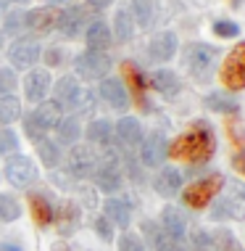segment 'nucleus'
Wrapping results in <instances>:
<instances>
[{"mask_svg": "<svg viewBox=\"0 0 245 251\" xmlns=\"http://www.w3.org/2000/svg\"><path fill=\"white\" fill-rule=\"evenodd\" d=\"M211 153H214V135H211L208 125H203V122L190 127V132L179 135L169 146V156L190 161V164H203V161L211 159Z\"/></svg>", "mask_w": 245, "mask_h": 251, "instance_id": "nucleus-1", "label": "nucleus"}, {"mask_svg": "<svg viewBox=\"0 0 245 251\" xmlns=\"http://www.w3.org/2000/svg\"><path fill=\"white\" fill-rule=\"evenodd\" d=\"M214 220H243L245 217V185L232 182L227 193H222L214 203Z\"/></svg>", "mask_w": 245, "mask_h": 251, "instance_id": "nucleus-2", "label": "nucleus"}, {"mask_svg": "<svg viewBox=\"0 0 245 251\" xmlns=\"http://www.w3.org/2000/svg\"><path fill=\"white\" fill-rule=\"evenodd\" d=\"M222 82L229 90L245 87V43H237V48L229 50V56L222 64Z\"/></svg>", "mask_w": 245, "mask_h": 251, "instance_id": "nucleus-3", "label": "nucleus"}, {"mask_svg": "<svg viewBox=\"0 0 245 251\" xmlns=\"http://www.w3.org/2000/svg\"><path fill=\"white\" fill-rule=\"evenodd\" d=\"M222 188H224V177L222 175H211V177H206V180H200V182H195V185L187 188L185 191V203L193 206V209H203L219 196Z\"/></svg>", "mask_w": 245, "mask_h": 251, "instance_id": "nucleus-4", "label": "nucleus"}, {"mask_svg": "<svg viewBox=\"0 0 245 251\" xmlns=\"http://www.w3.org/2000/svg\"><path fill=\"white\" fill-rule=\"evenodd\" d=\"M216 66V48L206 43H195L187 50V69L193 72L195 79H208Z\"/></svg>", "mask_w": 245, "mask_h": 251, "instance_id": "nucleus-5", "label": "nucleus"}, {"mask_svg": "<svg viewBox=\"0 0 245 251\" xmlns=\"http://www.w3.org/2000/svg\"><path fill=\"white\" fill-rule=\"evenodd\" d=\"M193 246L195 251H240V246H237V241L232 238L229 230H216V233L198 230L193 235Z\"/></svg>", "mask_w": 245, "mask_h": 251, "instance_id": "nucleus-6", "label": "nucleus"}, {"mask_svg": "<svg viewBox=\"0 0 245 251\" xmlns=\"http://www.w3.org/2000/svg\"><path fill=\"white\" fill-rule=\"evenodd\" d=\"M56 103L58 106H69V108H82V106H92V96L90 93H82L79 82L74 77H64L56 85Z\"/></svg>", "mask_w": 245, "mask_h": 251, "instance_id": "nucleus-7", "label": "nucleus"}, {"mask_svg": "<svg viewBox=\"0 0 245 251\" xmlns=\"http://www.w3.org/2000/svg\"><path fill=\"white\" fill-rule=\"evenodd\" d=\"M140 159L145 167H161L163 161L169 159V143H166V135L161 130L151 132L142 143V151H140Z\"/></svg>", "mask_w": 245, "mask_h": 251, "instance_id": "nucleus-8", "label": "nucleus"}, {"mask_svg": "<svg viewBox=\"0 0 245 251\" xmlns=\"http://www.w3.org/2000/svg\"><path fill=\"white\" fill-rule=\"evenodd\" d=\"M77 72L82 74V77L87 79H98V77H106L108 69H111V61H108L106 53L100 50H85L82 56H77Z\"/></svg>", "mask_w": 245, "mask_h": 251, "instance_id": "nucleus-9", "label": "nucleus"}, {"mask_svg": "<svg viewBox=\"0 0 245 251\" xmlns=\"http://www.w3.org/2000/svg\"><path fill=\"white\" fill-rule=\"evenodd\" d=\"M5 177H8L11 185L26 188L37 180V167L26 156H13V159H8V164H5Z\"/></svg>", "mask_w": 245, "mask_h": 251, "instance_id": "nucleus-10", "label": "nucleus"}, {"mask_svg": "<svg viewBox=\"0 0 245 251\" xmlns=\"http://www.w3.org/2000/svg\"><path fill=\"white\" fill-rule=\"evenodd\" d=\"M8 58H11V64L16 66V69H29V66H35L37 58H40V45L35 43V40L22 37V40H16V43L11 45Z\"/></svg>", "mask_w": 245, "mask_h": 251, "instance_id": "nucleus-11", "label": "nucleus"}, {"mask_svg": "<svg viewBox=\"0 0 245 251\" xmlns=\"http://www.w3.org/2000/svg\"><path fill=\"white\" fill-rule=\"evenodd\" d=\"M92 175H95V182H98L106 193L119 191V185H121V169L116 164V159H103L98 167H95Z\"/></svg>", "mask_w": 245, "mask_h": 251, "instance_id": "nucleus-12", "label": "nucleus"}, {"mask_svg": "<svg viewBox=\"0 0 245 251\" xmlns=\"http://www.w3.org/2000/svg\"><path fill=\"white\" fill-rule=\"evenodd\" d=\"M95 156L90 148L85 146H74L69 151V172L74 175V177H87V175L95 172Z\"/></svg>", "mask_w": 245, "mask_h": 251, "instance_id": "nucleus-13", "label": "nucleus"}, {"mask_svg": "<svg viewBox=\"0 0 245 251\" xmlns=\"http://www.w3.org/2000/svg\"><path fill=\"white\" fill-rule=\"evenodd\" d=\"M142 230L148 233V238H151L153 249L156 251H185L179 238H174V235H169L163 227L153 225V222H142Z\"/></svg>", "mask_w": 245, "mask_h": 251, "instance_id": "nucleus-14", "label": "nucleus"}, {"mask_svg": "<svg viewBox=\"0 0 245 251\" xmlns=\"http://www.w3.org/2000/svg\"><path fill=\"white\" fill-rule=\"evenodd\" d=\"M56 26L61 29V35H64V37H77L79 32H82V26H85V8L74 5V8L61 11Z\"/></svg>", "mask_w": 245, "mask_h": 251, "instance_id": "nucleus-15", "label": "nucleus"}, {"mask_svg": "<svg viewBox=\"0 0 245 251\" xmlns=\"http://www.w3.org/2000/svg\"><path fill=\"white\" fill-rule=\"evenodd\" d=\"M47 87H50V74H47V72L35 69V72L26 74V79H24L26 100H35V103H40V100L47 96Z\"/></svg>", "mask_w": 245, "mask_h": 251, "instance_id": "nucleus-16", "label": "nucleus"}, {"mask_svg": "<svg viewBox=\"0 0 245 251\" xmlns=\"http://www.w3.org/2000/svg\"><path fill=\"white\" fill-rule=\"evenodd\" d=\"M58 22V11L53 8H35L29 13H24V26L32 32H50Z\"/></svg>", "mask_w": 245, "mask_h": 251, "instance_id": "nucleus-17", "label": "nucleus"}, {"mask_svg": "<svg viewBox=\"0 0 245 251\" xmlns=\"http://www.w3.org/2000/svg\"><path fill=\"white\" fill-rule=\"evenodd\" d=\"M121 72H124V77H127L129 87H132V98H134V103H137L142 111H148V103H145V79H142L140 69L132 64V61H124V64H121Z\"/></svg>", "mask_w": 245, "mask_h": 251, "instance_id": "nucleus-18", "label": "nucleus"}, {"mask_svg": "<svg viewBox=\"0 0 245 251\" xmlns=\"http://www.w3.org/2000/svg\"><path fill=\"white\" fill-rule=\"evenodd\" d=\"M100 96H103L113 108H127L129 106V93H127V87L121 85V79L106 77L103 82H100Z\"/></svg>", "mask_w": 245, "mask_h": 251, "instance_id": "nucleus-19", "label": "nucleus"}, {"mask_svg": "<svg viewBox=\"0 0 245 251\" xmlns=\"http://www.w3.org/2000/svg\"><path fill=\"white\" fill-rule=\"evenodd\" d=\"M116 138L124 148H137L142 143V127L134 117H124L116 125Z\"/></svg>", "mask_w": 245, "mask_h": 251, "instance_id": "nucleus-20", "label": "nucleus"}, {"mask_svg": "<svg viewBox=\"0 0 245 251\" xmlns=\"http://www.w3.org/2000/svg\"><path fill=\"white\" fill-rule=\"evenodd\" d=\"M177 50V37L172 32H161V35H156L151 40V45H148V53H151V58L156 61H169L174 56Z\"/></svg>", "mask_w": 245, "mask_h": 251, "instance_id": "nucleus-21", "label": "nucleus"}, {"mask_svg": "<svg viewBox=\"0 0 245 251\" xmlns=\"http://www.w3.org/2000/svg\"><path fill=\"white\" fill-rule=\"evenodd\" d=\"M151 87L156 93H161V96L174 98L177 93H179V79H177L174 72L158 69V72H153V77H151Z\"/></svg>", "mask_w": 245, "mask_h": 251, "instance_id": "nucleus-22", "label": "nucleus"}, {"mask_svg": "<svg viewBox=\"0 0 245 251\" xmlns=\"http://www.w3.org/2000/svg\"><path fill=\"white\" fill-rule=\"evenodd\" d=\"M87 45H90V50H100V53L111 45V29H108L106 22H92L87 26Z\"/></svg>", "mask_w": 245, "mask_h": 251, "instance_id": "nucleus-23", "label": "nucleus"}, {"mask_svg": "<svg viewBox=\"0 0 245 251\" xmlns=\"http://www.w3.org/2000/svg\"><path fill=\"white\" fill-rule=\"evenodd\" d=\"M179 185H182V175L177 172V169H161L153 180V188L161 196H174L179 191Z\"/></svg>", "mask_w": 245, "mask_h": 251, "instance_id": "nucleus-24", "label": "nucleus"}, {"mask_svg": "<svg viewBox=\"0 0 245 251\" xmlns=\"http://www.w3.org/2000/svg\"><path fill=\"white\" fill-rule=\"evenodd\" d=\"M129 214H132V209H129L127 201H121V199H108L106 201V220L108 222H113V225H119V227H127Z\"/></svg>", "mask_w": 245, "mask_h": 251, "instance_id": "nucleus-25", "label": "nucleus"}, {"mask_svg": "<svg viewBox=\"0 0 245 251\" xmlns=\"http://www.w3.org/2000/svg\"><path fill=\"white\" fill-rule=\"evenodd\" d=\"M32 117H35L40 125L45 127V130H53V127H58L61 125V106L56 103V100H47V103H40V108L35 114H32Z\"/></svg>", "mask_w": 245, "mask_h": 251, "instance_id": "nucleus-26", "label": "nucleus"}, {"mask_svg": "<svg viewBox=\"0 0 245 251\" xmlns=\"http://www.w3.org/2000/svg\"><path fill=\"white\" fill-rule=\"evenodd\" d=\"M163 230H166L169 235H174V238H179V241H182V235H185V220H182V214L177 212L174 206L163 209Z\"/></svg>", "mask_w": 245, "mask_h": 251, "instance_id": "nucleus-27", "label": "nucleus"}, {"mask_svg": "<svg viewBox=\"0 0 245 251\" xmlns=\"http://www.w3.org/2000/svg\"><path fill=\"white\" fill-rule=\"evenodd\" d=\"M29 209H32V217L37 220V225H47V222H53V206L47 203L45 196H32L29 199Z\"/></svg>", "mask_w": 245, "mask_h": 251, "instance_id": "nucleus-28", "label": "nucleus"}, {"mask_svg": "<svg viewBox=\"0 0 245 251\" xmlns=\"http://www.w3.org/2000/svg\"><path fill=\"white\" fill-rule=\"evenodd\" d=\"M132 13L140 26H151L156 19V0H132Z\"/></svg>", "mask_w": 245, "mask_h": 251, "instance_id": "nucleus-29", "label": "nucleus"}, {"mask_svg": "<svg viewBox=\"0 0 245 251\" xmlns=\"http://www.w3.org/2000/svg\"><path fill=\"white\" fill-rule=\"evenodd\" d=\"M111 130H113L111 122L95 119L90 125V130H87V135H90V140H92V143H98V146H111V135H113Z\"/></svg>", "mask_w": 245, "mask_h": 251, "instance_id": "nucleus-30", "label": "nucleus"}, {"mask_svg": "<svg viewBox=\"0 0 245 251\" xmlns=\"http://www.w3.org/2000/svg\"><path fill=\"white\" fill-rule=\"evenodd\" d=\"M19 117H22V103H19V98L0 96V122H3V125H11V122H16Z\"/></svg>", "mask_w": 245, "mask_h": 251, "instance_id": "nucleus-31", "label": "nucleus"}, {"mask_svg": "<svg viewBox=\"0 0 245 251\" xmlns=\"http://www.w3.org/2000/svg\"><path fill=\"white\" fill-rule=\"evenodd\" d=\"M113 29H116V37L121 43H127L129 37H132V19H129V13L121 8L116 11V19H113Z\"/></svg>", "mask_w": 245, "mask_h": 251, "instance_id": "nucleus-32", "label": "nucleus"}, {"mask_svg": "<svg viewBox=\"0 0 245 251\" xmlns=\"http://www.w3.org/2000/svg\"><path fill=\"white\" fill-rule=\"evenodd\" d=\"M58 135H61V140H64V143H77V140H79V122L74 119V117L61 119Z\"/></svg>", "mask_w": 245, "mask_h": 251, "instance_id": "nucleus-33", "label": "nucleus"}, {"mask_svg": "<svg viewBox=\"0 0 245 251\" xmlns=\"http://www.w3.org/2000/svg\"><path fill=\"white\" fill-rule=\"evenodd\" d=\"M206 106L214 108V111H224V114H232L237 111V103L229 96H222V93H214V96L206 98Z\"/></svg>", "mask_w": 245, "mask_h": 251, "instance_id": "nucleus-34", "label": "nucleus"}, {"mask_svg": "<svg viewBox=\"0 0 245 251\" xmlns=\"http://www.w3.org/2000/svg\"><path fill=\"white\" fill-rule=\"evenodd\" d=\"M19 214H22V206L16 203V199H11V196H0V220L13 222V220H19Z\"/></svg>", "mask_w": 245, "mask_h": 251, "instance_id": "nucleus-35", "label": "nucleus"}, {"mask_svg": "<svg viewBox=\"0 0 245 251\" xmlns=\"http://www.w3.org/2000/svg\"><path fill=\"white\" fill-rule=\"evenodd\" d=\"M40 156H43V161H45L47 167H56L58 161H61L58 146H56V143H50V140H43V143H40Z\"/></svg>", "mask_w": 245, "mask_h": 251, "instance_id": "nucleus-36", "label": "nucleus"}, {"mask_svg": "<svg viewBox=\"0 0 245 251\" xmlns=\"http://www.w3.org/2000/svg\"><path fill=\"white\" fill-rule=\"evenodd\" d=\"M24 130H26V138L37 140V143H43V138H45V132H47L35 117H26V119H24Z\"/></svg>", "mask_w": 245, "mask_h": 251, "instance_id": "nucleus-37", "label": "nucleus"}, {"mask_svg": "<svg viewBox=\"0 0 245 251\" xmlns=\"http://www.w3.org/2000/svg\"><path fill=\"white\" fill-rule=\"evenodd\" d=\"M13 87H16V74H13V69H0V96H11Z\"/></svg>", "mask_w": 245, "mask_h": 251, "instance_id": "nucleus-38", "label": "nucleus"}, {"mask_svg": "<svg viewBox=\"0 0 245 251\" xmlns=\"http://www.w3.org/2000/svg\"><path fill=\"white\" fill-rule=\"evenodd\" d=\"M119 251H145V246H142V241L134 233H127L119 241Z\"/></svg>", "mask_w": 245, "mask_h": 251, "instance_id": "nucleus-39", "label": "nucleus"}, {"mask_svg": "<svg viewBox=\"0 0 245 251\" xmlns=\"http://www.w3.org/2000/svg\"><path fill=\"white\" fill-rule=\"evenodd\" d=\"M214 32L219 37H237L240 35V26L235 22H214Z\"/></svg>", "mask_w": 245, "mask_h": 251, "instance_id": "nucleus-40", "label": "nucleus"}, {"mask_svg": "<svg viewBox=\"0 0 245 251\" xmlns=\"http://www.w3.org/2000/svg\"><path fill=\"white\" fill-rule=\"evenodd\" d=\"M16 151V135L11 130H0V153H11Z\"/></svg>", "mask_w": 245, "mask_h": 251, "instance_id": "nucleus-41", "label": "nucleus"}, {"mask_svg": "<svg viewBox=\"0 0 245 251\" xmlns=\"http://www.w3.org/2000/svg\"><path fill=\"white\" fill-rule=\"evenodd\" d=\"M95 227H98V233L100 235H103V238L108 241V238H111V222H108L106 220V217H100V220H98V225H95Z\"/></svg>", "mask_w": 245, "mask_h": 251, "instance_id": "nucleus-42", "label": "nucleus"}, {"mask_svg": "<svg viewBox=\"0 0 245 251\" xmlns=\"http://www.w3.org/2000/svg\"><path fill=\"white\" fill-rule=\"evenodd\" d=\"M232 164L237 167V172H243V175H245V151H240V153L235 156V159H232Z\"/></svg>", "mask_w": 245, "mask_h": 251, "instance_id": "nucleus-43", "label": "nucleus"}, {"mask_svg": "<svg viewBox=\"0 0 245 251\" xmlns=\"http://www.w3.org/2000/svg\"><path fill=\"white\" fill-rule=\"evenodd\" d=\"M19 22H24V19H19V16H11L8 22H5V29H8V32H16L19 26H22V24H19Z\"/></svg>", "mask_w": 245, "mask_h": 251, "instance_id": "nucleus-44", "label": "nucleus"}, {"mask_svg": "<svg viewBox=\"0 0 245 251\" xmlns=\"http://www.w3.org/2000/svg\"><path fill=\"white\" fill-rule=\"evenodd\" d=\"M47 61H50V64H58V61H61V53H58L56 48H53L50 53H47Z\"/></svg>", "mask_w": 245, "mask_h": 251, "instance_id": "nucleus-45", "label": "nucleus"}, {"mask_svg": "<svg viewBox=\"0 0 245 251\" xmlns=\"http://www.w3.org/2000/svg\"><path fill=\"white\" fill-rule=\"evenodd\" d=\"M0 251H22L16 246V243H3V246H0Z\"/></svg>", "mask_w": 245, "mask_h": 251, "instance_id": "nucleus-46", "label": "nucleus"}, {"mask_svg": "<svg viewBox=\"0 0 245 251\" xmlns=\"http://www.w3.org/2000/svg\"><path fill=\"white\" fill-rule=\"evenodd\" d=\"M92 3H95V5H108L111 0H92Z\"/></svg>", "mask_w": 245, "mask_h": 251, "instance_id": "nucleus-47", "label": "nucleus"}, {"mask_svg": "<svg viewBox=\"0 0 245 251\" xmlns=\"http://www.w3.org/2000/svg\"><path fill=\"white\" fill-rule=\"evenodd\" d=\"M13 3H26V0H13Z\"/></svg>", "mask_w": 245, "mask_h": 251, "instance_id": "nucleus-48", "label": "nucleus"}, {"mask_svg": "<svg viewBox=\"0 0 245 251\" xmlns=\"http://www.w3.org/2000/svg\"><path fill=\"white\" fill-rule=\"evenodd\" d=\"M50 3H64V0H50Z\"/></svg>", "mask_w": 245, "mask_h": 251, "instance_id": "nucleus-49", "label": "nucleus"}, {"mask_svg": "<svg viewBox=\"0 0 245 251\" xmlns=\"http://www.w3.org/2000/svg\"><path fill=\"white\" fill-rule=\"evenodd\" d=\"M0 45H3V35H0Z\"/></svg>", "mask_w": 245, "mask_h": 251, "instance_id": "nucleus-50", "label": "nucleus"}, {"mask_svg": "<svg viewBox=\"0 0 245 251\" xmlns=\"http://www.w3.org/2000/svg\"><path fill=\"white\" fill-rule=\"evenodd\" d=\"M232 3H235V5H237V3H240V0H232Z\"/></svg>", "mask_w": 245, "mask_h": 251, "instance_id": "nucleus-51", "label": "nucleus"}]
</instances>
